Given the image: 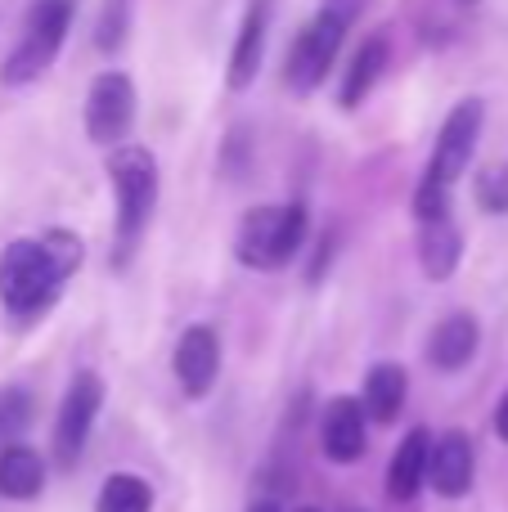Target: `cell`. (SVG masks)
I'll use <instances>...</instances> for the list:
<instances>
[{
  "label": "cell",
  "mask_w": 508,
  "mask_h": 512,
  "mask_svg": "<svg viewBox=\"0 0 508 512\" xmlns=\"http://www.w3.org/2000/svg\"><path fill=\"white\" fill-rule=\"evenodd\" d=\"M81 265V239L68 230H50L45 239H18L0 256V301L5 310L32 319L54 306L63 279Z\"/></svg>",
  "instance_id": "obj_1"
},
{
  "label": "cell",
  "mask_w": 508,
  "mask_h": 512,
  "mask_svg": "<svg viewBox=\"0 0 508 512\" xmlns=\"http://www.w3.org/2000/svg\"><path fill=\"white\" fill-rule=\"evenodd\" d=\"M356 5H360V0H338V5H324L320 14L302 27V36H297L293 50H288V72H284V81L297 90V95H311V90L329 77L333 59H338L342 41H347V27H351Z\"/></svg>",
  "instance_id": "obj_2"
},
{
  "label": "cell",
  "mask_w": 508,
  "mask_h": 512,
  "mask_svg": "<svg viewBox=\"0 0 508 512\" xmlns=\"http://www.w3.org/2000/svg\"><path fill=\"white\" fill-rule=\"evenodd\" d=\"M306 243V207L284 203V207H257L243 216L239 225V261L252 270H279L288 265Z\"/></svg>",
  "instance_id": "obj_3"
},
{
  "label": "cell",
  "mask_w": 508,
  "mask_h": 512,
  "mask_svg": "<svg viewBox=\"0 0 508 512\" xmlns=\"http://www.w3.org/2000/svg\"><path fill=\"white\" fill-rule=\"evenodd\" d=\"M72 14H77V0H32V9H27V18H23V36H18V45L0 77H5L9 86H27V81L41 77L54 63V54H59L63 36H68Z\"/></svg>",
  "instance_id": "obj_4"
},
{
  "label": "cell",
  "mask_w": 508,
  "mask_h": 512,
  "mask_svg": "<svg viewBox=\"0 0 508 512\" xmlns=\"http://www.w3.org/2000/svg\"><path fill=\"white\" fill-rule=\"evenodd\" d=\"M108 180L117 194V234L122 243H135L158 207V162L140 144H122L108 158Z\"/></svg>",
  "instance_id": "obj_5"
},
{
  "label": "cell",
  "mask_w": 508,
  "mask_h": 512,
  "mask_svg": "<svg viewBox=\"0 0 508 512\" xmlns=\"http://www.w3.org/2000/svg\"><path fill=\"white\" fill-rule=\"evenodd\" d=\"M99 405H104V382L95 373H77L72 387L63 391V405H59V423H54V454H59L63 468L81 459L86 450V436L99 418Z\"/></svg>",
  "instance_id": "obj_6"
},
{
  "label": "cell",
  "mask_w": 508,
  "mask_h": 512,
  "mask_svg": "<svg viewBox=\"0 0 508 512\" xmlns=\"http://www.w3.org/2000/svg\"><path fill=\"white\" fill-rule=\"evenodd\" d=\"M477 135H482V99H464V104L450 108L446 126H441L437 149H432V162H428V180L455 185L477 153Z\"/></svg>",
  "instance_id": "obj_7"
},
{
  "label": "cell",
  "mask_w": 508,
  "mask_h": 512,
  "mask_svg": "<svg viewBox=\"0 0 508 512\" xmlns=\"http://www.w3.org/2000/svg\"><path fill=\"white\" fill-rule=\"evenodd\" d=\"M135 122V86L122 72L95 77L86 95V135L95 144H117Z\"/></svg>",
  "instance_id": "obj_8"
},
{
  "label": "cell",
  "mask_w": 508,
  "mask_h": 512,
  "mask_svg": "<svg viewBox=\"0 0 508 512\" xmlns=\"http://www.w3.org/2000/svg\"><path fill=\"white\" fill-rule=\"evenodd\" d=\"M171 369H176V382L185 396H207L216 382V369H221V342L207 324H194L180 333L176 355H171Z\"/></svg>",
  "instance_id": "obj_9"
},
{
  "label": "cell",
  "mask_w": 508,
  "mask_h": 512,
  "mask_svg": "<svg viewBox=\"0 0 508 512\" xmlns=\"http://www.w3.org/2000/svg\"><path fill=\"white\" fill-rule=\"evenodd\" d=\"M473 472H477V459H473V441L464 432H446L432 441V454H428V486L446 499H459L473 490Z\"/></svg>",
  "instance_id": "obj_10"
},
{
  "label": "cell",
  "mask_w": 508,
  "mask_h": 512,
  "mask_svg": "<svg viewBox=\"0 0 508 512\" xmlns=\"http://www.w3.org/2000/svg\"><path fill=\"white\" fill-rule=\"evenodd\" d=\"M320 441L333 463H356L365 454V409L351 396H333L320 418Z\"/></svg>",
  "instance_id": "obj_11"
},
{
  "label": "cell",
  "mask_w": 508,
  "mask_h": 512,
  "mask_svg": "<svg viewBox=\"0 0 508 512\" xmlns=\"http://www.w3.org/2000/svg\"><path fill=\"white\" fill-rule=\"evenodd\" d=\"M266 27H270V0H252L248 14L239 23V41L230 50V86L248 90L261 72V54H266Z\"/></svg>",
  "instance_id": "obj_12"
},
{
  "label": "cell",
  "mask_w": 508,
  "mask_h": 512,
  "mask_svg": "<svg viewBox=\"0 0 508 512\" xmlns=\"http://www.w3.org/2000/svg\"><path fill=\"white\" fill-rule=\"evenodd\" d=\"M428 454H432V436L428 427H414L401 445H396L392 463H387V495L392 499H414L428 481Z\"/></svg>",
  "instance_id": "obj_13"
},
{
  "label": "cell",
  "mask_w": 508,
  "mask_h": 512,
  "mask_svg": "<svg viewBox=\"0 0 508 512\" xmlns=\"http://www.w3.org/2000/svg\"><path fill=\"white\" fill-rule=\"evenodd\" d=\"M473 351H477V319L473 315H450V319H441L437 333H432L428 360L437 364V369L455 373L473 360Z\"/></svg>",
  "instance_id": "obj_14"
},
{
  "label": "cell",
  "mask_w": 508,
  "mask_h": 512,
  "mask_svg": "<svg viewBox=\"0 0 508 512\" xmlns=\"http://www.w3.org/2000/svg\"><path fill=\"white\" fill-rule=\"evenodd\" d=\"M45 486V463L27 445H5L0 450V495L5 499H36Z\"/></svg>",
  "instance_id": "obj_15"
},
{
  "label": "cell",
  "mask_w": 508,
  "mask_h": 512,
  "mask_svg": "<svg viewBox=\"0 0 508 512\" xmlns=\"http://www.w3.org/2000/svg\"><path fill=\"white\" fill-rule=\"evenodd\" d=\"M459 252H464V239H459V230H455L450 216H441V221H423L419 256H423L428 279H450L455 265H459Z\"/></svg>",
  "instance_id": "obj_16"
},
{
  "label": "cell",
  "mask_w": 508,
  "mask_h": 512,
  "mask_svg": "<svg viewBox=\"0 0 508 512\" xmlns=\"http://www.w3.org/2000/svg\"><path fill=\"white\" fill-rule=\"evenodd\" d=\"M405 396H410V378L401 364H374L365 378V409L374 414V423H392L401 414Z\"/></svg>",
  "instance_id": "obj_17"
},
{
  "label": "cell",
  "mask_w": 508,
  "mask_h": 512,
  "mask_svg": "<svg viewBox=\"0 0 508 512\" xmlns=\"http://www.w3.org/2000/svg\"><path fill=\"white\" fill-rule=\"evenodd\" d=\"M383 68H387V41L383 36H369V41L356 50V59H351L347 77H342V108L365 104V95L378 86Z\"/></svg>",
  "instance_id": "obj_18"
},
{
  "label": "cell",
  "mask_w": 508,
  "mask_h": 512,
  "mask_svg": "<svg viewBox=\"0 0 508 512\" xmlns=\"http://www.w3.org/2000/svg\"><path fill=\"white\" fill-rule=\"evenodd\" d=\"M153 495H149V481H140L135 472H117V477L104 481L95 499V512H149Z\"/></svg>",
  "instance_id": "obj_19"
},
{
  "label": "cell",
  "mask_w": 508,
  "mask_h": 512,
  "mask_svg": "<svg viewBox=\"0 0 508 512\" xmlns=\"http://www.w3.org/2000/svg\"><path fill=\"white\" fill-rule=\"evenodd\" d=\"M32 427V396L23 387L0 391V445H14Z\"/></svg>",
  "instance_id": "obj_20"
},
{
  "label": "cell",
  "mask_w": 508,
  "mask_h": 512,
  "mask_svg": "<svg viewBox=\"0 0 508 512\" xmlns=\"http://www.w3.org/2000/svg\"><path fill=\"white\" fill-rule=\"evenodd\" d=\"M477 203L486 207V212L504 216L508 212V167H486L482 176H477Z\"/></svg>",
  "instance_id": "obj_21"
},
{
  "label": "cell",
  "mask_w": 508,
  "mask_h": 512,
  "mask_svg": "<svg viewBox=\"0 0 508 512\" xmlns=\"http://www.w3.org/2000/svg\"><path fill=\"white\" fill-rule=\"evenodd\" d=\"M414 216H419V221H441V216H450V185H437V180L423 176L419 194H414Z\"/></svg>",
  "instance_id": "obj_22"
},
{
  "label": "cell",
  "mask_w": 508,
  "mask_h": 512,
  "mask_svg": "<svg viewBox=\"0 0 508 512\" xmlns=\"http://www.w3.org/2000/svg\"><path fill=\"white\" fill-rule=\"evenodd\" d=\"M122 32H126V0H108L104 5V18H99V50H117L122 45Z\"/></svg>",
  "instance_id": "obj_23"
},
{
  "label": "cell",
  "mask_w": 508,
  "mask_h": 512,
  "mask_svg": "<svg viewBox=\"0 0 508 512\" xmlns=\"http://www.w3.org/2000/svg\"><path fill=\"white\" fill-rule=\"evenodd\" d=\"M495 432H500L504 441H508V396L500 400V409H495Z\"/></svg>",
  "instance_id": "obj_24"
},
{
  "label": "cell",
  "mask_w": 508,
  "mask_h": 512,
  "mask_svg": "<svg viewBox=\"0 0 508 512\" xmlns=\"http://www.w3.org/2000/svg\"><path fill=\"white\" fill-rule=\"evenodd\" d=\"M252 512H279V508L270 504V499H261V504H252Z\"/></svg>",
  "instance_id": "obj_25"
},
{
  "label": "cell",
  "mask_w": 508,
  "mask_h": 512,
  "mask_svg": "<svg viewBox=\"0 0 508 512\" xmlns=\"http://www.w3.org/2000/svg\"><path fill=\"white\" fill-rule=\"evenodd\" d=\"M302 512H315V508H302Z\"/></svg>",
  "instance_id": "obj_26"
}]
</instances>
